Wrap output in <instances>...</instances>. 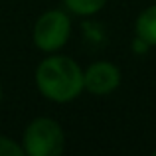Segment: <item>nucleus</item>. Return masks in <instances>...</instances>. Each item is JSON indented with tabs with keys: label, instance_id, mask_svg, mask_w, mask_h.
<instances>
[{
	"label": "nucleus",
	"instance_id": "f257e3e1",
	"mask_svg": "<svg viewBox=\"0 0 156 156\" xmlns=\"http://www.w3.org/2000/svg\"><path fill=\"white\" fill-rule=\"evenodd\" d=\"M36 83L44 97L57 103H67L83 91V71L69 57L53 55L38 65Z\"/></svg>",
	"mask_w": 156,
	"mask_h": 156
},
{
	"label": "nucleus",
	"instance_id": "f03ea898",
	"mask_svg": "<svg viewBox=\"0 0 156 156\" xmlns=\"http://www.w3.org/2000/svg\"><path fill=\"white\" fill-rule=\"evenodd\" d=\"M24 154L57 156L63 150V130L53 119H36L24 130Z\"/></svg>",
	"mask_w": 156,
	"mask_h": 156
},
{
	"label": "nucleus",
	"instance_id": "7ed1b4c3",
	"mask_svg": "<svg viewBox=\"0 0 156 156\" xmlns=\"http://www.w3.org/2000/svg\"><path fill=\"white\" fill-rule=\"evenodd\" d=\"M71 30L69 16L59 10H50L36 22L34 28V42L44 51H55L65 46Z\"/></svg>",
	"mask_w": 156,
	"mask_h": 156
},
{
	"label": "nucleus",
	"instance_id": "20e7f679",
	"mask_svg": "<svg viewBox=\"0 0 156 156\" xmlns=\"http://www.w3.org/2000/svg\"><path fill=\"white\" fill-rule=\"evenodd\" d=\"M121 83V71L109 61H97L83 71V89L93 95H109Z\"/></svg>",
	"mask_w": 156,
	"mask_h": 156
},
{
	"label": "nucleus",
	"instance_id": "39448f33",
	"mask_svg": "<svg viewBox=\"0 0 156 156\" xmlns=\"http://www.w3.org/2000/svg\"><path fill=\"white\" fill-rule=\"evenodd\" d=\"M136 34L148 46H156V6H150L138 16Z\"/></svg>",
	"mask_w": 156,
	"mask_h": 156
},
{
	"label": "nucleus",
	"instance_id": "423d86ee",
	"mask_svg": "<svg viewBox=\"0 0 156 156\" xmlns=\"http://www.w3.org/2000/svg\"><path fill=\"white\" fill-rule=\"evenodd\" d=\"M107 4V0H65V6L77 16H89L99 12Z\"/></svg>",
	"mask_w": 156,
	"mask_h": 156
},
{
	"label": "nucleus",
	"instance_id": "0eeeda50",
	"mask_svg": "<svg viewBox=\"0 0 156 156\" xmlns=\"http://www.w3.org/2000/svg\"><path fill=\"white\" fill-rule=\"evenodd\" d=\"M24 148L6 136H0V156H22Z\"/></svg>",
	"mask_w": 156,
	"mask_h": 156
},
{
	"label": "nucleus",
	"instance_id": "6e6552de",
	"mask_svg": "<svg viewBox=\"0 0 156 156\" xmlns=\"http://www.w3.org/2000/svg\"><path fill=\"white\" fill-rule=\"evenodd\" d=\"M0 99H2V89H0Z\"/></svg>",
	"mask_w": 156,
	"mask_h": 156
},
{
	"label": "nucleus",
	"instance_id": "1a4fd4ad",
	"mask_svg": "<svg viewBox=\"0 0 156 156\" xmlns=\"http://www.w3.org/2000/svg\"><path fill=\"white\" fill-rule=\"evenodd\" d=\"M154 154H156V150H154Z\"/></svg>",
	"mask_w": 156,
	"mask_h": 156
}]
</instances>
